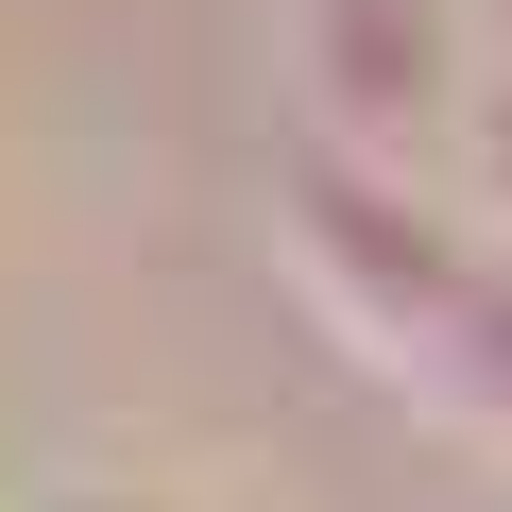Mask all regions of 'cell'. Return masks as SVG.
<instances>
[{"label": "cell", "instance_id": "277c9868", "mask_svg": "<svg viewBox=\"0 0 512 512\" xmlns=\"http://www.w3.org/2000/svg\"><path fill=\"white\" fill-rule=\"evenodd\" d=\"M461 18H478V69H512V0H461Z\"/></svg>", "mask_w": 512, "mask_h": 512}, {"label": "cell", "instance_id": "3957f363", "mask_svg": "<svg viewBox=\"0 0 512 512\" xmlns=\"http://www.w3.org/2000/svg\"><path fill=\"white\" fill-rule=\"evenodd\" d=\"M444 205H461L478 239H512V69H478V103H461V154H444Z\"/></svg>", "mask_w": 512, "mask_h": 512}, {"label": "cell", "instance_id": "6da1fadb", "mask_svg": "<svg viewBox=\"0 0 512 512\" xmlns=\"http://www.w3.org/2000/svg\"><path fill=\"white\" fill-rule=\"evenodd\" d=\"M495 256H512V239H478V222L444 205V171H359V154H308V137H291V171H274V274L308 291V325H325L393 410L444 376L461 308L495 291Z\"/></svg>", "mask_w": 512, "mask_h": 512}, {"label": "cell", "instance_id": "7a4b0ae2", "mask_svg": "<svg viewBox=\"0 0 512 512\" xmlns=\"http://www.w3.org/2000/svg\"><path fill=\"white\" fill-rule=\"evenodd\" d=\"M478 103V18L461 0H291V137L359 171H444Z\"/></svg>", "mask_w": 512, "mask_h": 512}, {"label": "cell", "instance_id": "5b68a950", "mask_svg": "<svg viewBox=\"0 0 512 512\" xmlns=\"http://www.w3.org/2000/svg\"><path fill=\"white\" fill-rule=\"evenodd\" d=\"M69 512H171V495H69Z\"/></svg>", "mask_w": 512, "mask_h": 512}]
</instances>
